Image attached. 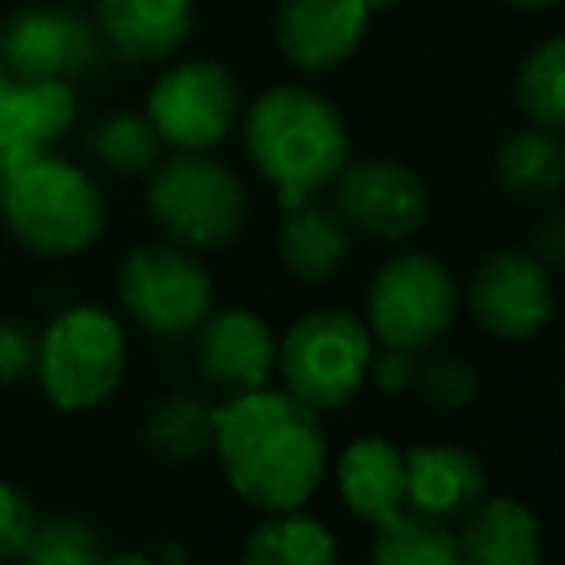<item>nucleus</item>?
<instances>
[{
    "instance_id": "obj_1",
    "label": "nucleus",
    "mask_w": 565,
    "mask_h": 565,
    "mask_svg": "<svg viewBox=\"0 0 565 565\" xmlns=\"http://www.w3.org/2000/svg\"><path fill=\"white\" fill-rule=\"evenodd\" d=\"M225 480L259 511L307 508L326 480V434L318 411L287 387H256L213 407V441Z\"/></svg>"
},
{
    "instance_id": "obj_2",
    "label": "nucleus",
    "mask_w": 565,
    "mask_h": 565,
    "mask_svg": "<svg viewBox=\"0 0 565 565\" xmlns=\"http://www.w3.org/2000/svg\"><path fill=\"white\" fill-rule=\"evenodd\" d=\"M244 148L275 186L282 210H291L333 186L349 163V128L315 89L275 86L244 117Z\"/></svg>"
},
{
    "instance_id": "obj_3",
    "label": "nucleus",
    "mask_w": 565,
    "mask_h": 565,
    "mask_svg": "<svg viewBox=\"0 0 565 565\" xmlns=\"http://www.w3.org/2000/svg\"><path fill=\"white\" fill-rule=\"evenodd\" d=\"M9 228L35 256H74L105 228V198L82 167L47 156L32 159L0 194Z\"/></svg>"
},
{
    "instance_id": "obj_4",
    "label": "nucleus",
    "mask_w": 565,
    "mask_h": 565,
    "mask_svg": "<svg viewBox=\"0 0 565 565\" xmlns=\"http://www.w3.org/2000/svg\"><path fill=\"white\" fill-rule=\"evenodd\" d=\"M128 345L120 322L102 307H71L43 330L35 372L58 411H94L125 380Z\"/></svg>"
},
{
    "instance_id": "obj_5",
    "label": "nucleus",
    "mask_w": 565,
    "mask_h": 565,
    "mask_svg": "<svg viewBox=\"0 0 565 565\" xmlns=\"http://www.w3.org/2000/svg\"><path fill=\"white\" fill-rule=\"evenodd\" d=\"M372 353L376 338L361 318L349 310H315L302 315L287 338L275 341V372L295 399L330 411L361 392Z\"/></svg>"
},
{
    "instance_id": "obj_6",
    "label": "nucleus",
    "mask_w": 565,
    "mask_h": 565,
    "mask_svg": "<svg viewBox=\"0 0 565 565\" xmlns=\"http://www.w3.org/2000/svg\"><path fill=\"white\" fill-rule=\"evenodd\" d=\"M148 210L182 248H225L241 236L248 194L225 163L205 151H179L151 167Z\"/></svg>"
},
{
    "instance_id": "obj_7",
    "label": "nucleus",
    "mask_w": 565,
    "mask_h": 565,
    "mask_svg": "<svg viewBox=\"0 0 565 565\" xmlns=\"http://www.w3.org/2000/svg\"><path fill=\"white\" fill-rule=\"evenodd\" d=\"M457 282L430 252H403L387 259L369 291V330L387 349L423 353L457 322Z\"/></svg>"
},
{
    "instance_id": "obj_8",
    "label": "nucleus",
    "mask_w": 565,
    "mask_h": 565,
    "mask_svg": "<svg viewBox=\"0 0 565 565\" xmlns=\"http://www.w3.org/2000/svg\"><path fill=\"white\" fill-rule=\"evenodd\" d=\"M120 302L136 326L159 338H182L213 310V282L190 252L171 244H143L120 264Z\"/></svg>"
},
{
    "instance_id": "obj_9",
    "label": "nucleus",
    "mask_w": 565,
    "mask_h": 565,
    "mask_svg": "<svg viewBox=\"0 0 565 565\" xmlns=\"http://www.w3.org/2000/svg\"><path fill=\"white\" fill-rule=\"evenodd\" d=\"M241 109L233 74L210 58L179 63L151 86L148 120L179 151H210L228 136Z\"/></svg>"
},
{
    "instance_id": "obj_10",
    "label": "nucleus",
    "mask_w": 565,
    "mask_h": 565,
    "mask_svg": "<svg viewBox=\"0 0 565 565\" xmlns=\"http://www.w3.org/2000/svg\"><path fill=\"white\" fill-rule=\"evenodd\" d=\"M469 310L488 333L508 341L539 338L554 318L550 267L534 252H488L469 282Z\"/></svg>"
},
{
    "instance_id": "obj_11",
    "label": "nucleus",
    "mask_w": 565,
    "mask_h": 565,
    "mask_svg": "<svg viewBox=\"0 0 565 565\" xmlns=\"http://www.w3.org/2000/svg\"><path fill=\"white\" fill-rule=\"evenodd\" d=\"M333 210L349 228L380 236V241H407L423 228L430 202L426 186L411 167L395 159H361L345 163L333 179Z\"/></svg>"
},
{
    "instance_id": "obj_12",
    "label": "nucleus",
    "mask_w": 565,
    "mask_h": 565,
    "mask_svg": "<svg viewBox=\"0 0 565 565\" xmlns=\"http://www.w3.org/2000/svg\"><path fill=\"white\" fill-rule=\"evenodd\" d=\"M0 58L12 78L78 82L102 66V35L66 9H24L0 28Z\"/></svg>"
},
{
    "instance_id": "obj_13",
    "label": "nucleus",
    "mask_w": 565,
    "mask_h": 565,
    "mask_svg": "<svg viewBox=\"0 0 565 565\" xmlns=\"http://www.w3.org/2000/svg\"><path fill=\"white\" fill-rule=\"evenodd\" d=\"M78 105L71 82L4 78L0 86V194L9 179L32 159L47 156L63 132H71Z\"/></svg>"
},
{
    "instance_id": "obj_14",
    "label": "nucleus",
    "mask_w": 565,
    "mask_h": 565,
    "mask_svg": "<svg viewBox=\"0 0 565 565\" xmlns=\"http://www.w3.org/2000/svg\"><path fill=\"white\" fill-rule=\"evenodd\" d=\"M198 372L225 395L256 392L275 372V338L252 310H217L198 326Z\"/></svg>"
},
{
    "instance_id": "obj_15",
    "label": "nucleus",
    "mask_w": 565,
    "mask_h": 565,
    "mask_svg": "<svg viewBox=\"0 0 565 565\" xmlns=\"http://www.w3.org/2000/svg\"><path fill=\"white\" fill-rule=\"evenodd\" d=\"M369 17L364 0H282L275 40L302 71H333L361 47Z\"/></svg>"
},
{
    "instance_id": "obj_16",
    "label": "nucleus",
    "mask_w": 565,
    "mask_h": 565,
    "mask_svg": "<svg viewBox=\"0 0 565 565\" xmlns=\"http://www.w3.org/2000/svg\"><path fill=\"white\" fill-rule=\"evenodd\" d=\"M102 35L128 63H156L186 43L194 0H97Z\"/></svg>"
},
{
    "instance_id": "obj_17",
    "label": "nucleus",
    "mask_w": 565,
    "mask_h": 565,
    "mask_svg": "<svg viewBox=\"0 0 565 565\" xmlns=\"http://www.w3.org/2000/svg\"><path fill=\"white\" fill-rule=\"evenodd\" d=\"M407 461V508L434 519L465 515L484 495V465L461 446H415Z\"/></svg>"
},
{
    "instance_id": "obj_18",
    "label": "nucleus",
    "mask_w": 565,
    "mask_h": 565,
    "mask_svg": "<svg viewBox=\"0 0 565 565\" xmlns=\"http://www.w3.org/2000/svg\"><path fill=\"white\" fill-rule=\"evenodd\" d=\"M465 526L457 534V554L469 565H534L542 557V526L526 503L511 495L484 500L480 495L465 511Z\"/></svg>"
},
{
    "instance_id": "obj_19",
    "label": "nucleus",
    "mask_w": 565,
    "mask_h": 565,
    "mask_svg": "<svg viewBox=\"0 0 565 565\" xmlns=\"http://www.w3.org/2000/svg\"><path fill=\"white\" fill-rule=\"evenodd\" d=\"M338 488L349 511L380 526L407 508V461L387 438H356L338 461Z\"/></svg>"
},
{
    "instance_id": "obj_20",
    "label": "nucleus",
    "mask_w": 565,
    "mask_h": 565,
    "mask_svg": "<svg viewBox=\"0 0 565 565\" xmlns=\"http://www.w3.org/2000/svg\"><path fill=\"white\" fill-rule=\"evenodd\" d=\"M279 259L302 282H326L349 259V225L338 210L318 205L315 198L291 205L279 225Z\"/></svg>"
},
{
    "instance_id": "obj_21",
    "label": "nucleus",
    "mask_w": 565,
    "mask_h": 565,
    "mask_svg": "<svg viewBox=\"0 0 565 565\" xmlns=\"http://www.w3.org/2000/svg\"><path fill=\"white\" fill-rule=\"evenodd\" d=\"M565 179V148L557 132L550 128H523L511 132L508 140L495 148V182L508 190L511 198L523 202H542L562 190Z\"/></svg>"
},
{
    "instance_id": "obj_22",
    "label": "nucleus",
    "mask_w": 565,
    "mask_h": 565,
    "mask_svg": "<svg viewBox=\"0 0 565 565\" xmlns=\"http://www.w3.org/2000/svg\"><path fill=\"white\" fill-rule=\"evenodd\" d=\"M244 562L248 565H330L338 562V539L330 526L295 511H267L259 526L244 539Z\"/></svg>"
},
{
    "instance_id": "obj_23",
    "label": "nucleus",
    "mask_w": 565,
    "mask_h": 565,
    "mask_svg": "<svg viewBox=\"0 0 565 565\" xmlns=\"http://www.w3.org/2000/svg\"><path fill=\"white\" fill-rule=\"evenodd\" d=\"M369 557L380 565H461L457 534L446 526V519L423 515L415 508H403L376 526Z\"/></svg>"
},
{
    "instance_id": "obj_24",
    "label": "nucleus",
    "mask_w": 565,
    "mask_h": 565,
    "mask_svg": "<svg viewBox=\"0 0 565 565\" xmlns=\"http://www.w3.org/2000/svg\"><path fill=\"white\" fill-rule=\"evenodd\" d=\"M143 441L151 454L167 461H186L210 449L213 441V407L198 395H171L148 415Z\"/></svg>"
},
{
    "instance_id": "obj_25",
    "label": "nucleus",
    "mask_w": 565,
    "mask_h": 565,
    "mask_svg": "<svg viewBox=\"0 0 565 565\" xmlns=\"http://www.w3.org/2000/svg\"><path fill=\"white\" fill-rule=\"evenodd\" d=\"M515 97L526 120L550 132H562L565 125V43L546 40L523 58L515 78Z\"/></svg>"
},
{
    "instance_id": "obj_26",
    "label": "nucleus",
    "mask_w": 565,
    "mask_h": 565,
    "mask_svg": "<svg viewBox=\"0 0 565 565\" xmlns=\"http://www.w3.org/2000/svg\"><path fill=\"white\" fill-rule=\"evenodd\" d=\"M159 148H163V140L151 128V120L132 117V113H117V117L102 120L89 136V151L117 174L151 171L159 163Z\"/></svg>"
},
{
    "instance_id": "obj_27",
    "label": "nucleus",
    "mask_w": 565,
    "mask_h": 565,
    "mask_svg": "<svg viewBox=\"0 0 565 565\" xmlns=\"http://www.w3.org/2000/svg\"><path fill=\"white\" fill-rule=\"evenodd\" d=\"M20 557L32 565H94L105 557V546L89 523L74 515H51L35 519V531Z\"/></svg>"
},
{
    "instance_id": "obj_28",
    "label": "nucleus",
    "mask_w": 565,
    "mask_h": 565,
    "mask_svg": "<svg viewBox=\"0 0 565 565\" xmlns=\"http://www.w3.org/2000/svg\"><path fill=\"white\" fill-rule=\"evenodd\" d=\"M415 384L423 392V399L438 411H461L477 399V369L465 364L461 356H441L430 361L426 369L415 372Z\"/></svg>"
},
{
    "instance_id": "obj_29",
    "label": "nucleus",
    "mask_w": 565,
    "mask_h": 565,
    "mask_svg": "<svg viewBox=\"0 0 565 565\" xmlns=\"http://www.w3.org/2000/svg\"><path fill=\"white\" fill-rule=\"evenodd\" d=\"M35 503L17 484L0 480V562L20 557L35 531Z\"/></svg>"
},
{
    "instance_id": "obj_30",
    "label": "nucleus",
    "mask_w": 565,
    "mask_h": 565,
    "mask_svg": "<svg viewBox=\"0 0 565 565\" xmlns=\"http://www.w3.org/2000/svg\"><path fill=\"white\" fill-rule=\"evenodd\" d=\"M35 349L40 338L28 326L0 318V384H17L28 372H35Z\"/></svg>"
},
{
    "instance_id": "obj_31",
    "label": "nucleus",
    "mask_w": 565,
    "mask_h": 565,
    "mask_svg": "<svg viewBox=\"0 0 565 565\" xmlns=\"http://www.w3.org/2000/svg\"><path fill=\"white\" fill-rule=\"evenodd\" d=\"M415 372H418V364H415V353H407V349H387L384 345V353H372V364H369V376L380 384V392H387V395H399V392H407L411 384H415Z\"/></svg>"
},
{
    "instance_id": "obj_32",
    "label": "nucleus",
    "mask_w": 565,
    "mask_h": 565,
    "mask_svg": "<svg viewBox=\"0 0 565 565\" xmlns=\"http://www.w3.org/2000/svg\"><path fill=\"white\" fill-rule=\"evenodd\" d=\"M534 256L542 259V264H557L562 259V252H565V236H562V217L557 213H550L546 221L539 225V233H534Z\"/></svg>"
},
{
    "instance_id": "obj_33",
    "label": "nucleus",
    "mask_w": 565,
    "mask_h": 565,
    "mask_svg": "<svg viewBox=\"0 0 565 565\" xmlns=\"http://www.w3.org/2000/svg\"><path fill=\"white\" fill-rule=\"evenodd\" d=\"M511 4H515V9H531V12H539V9H550L554 0H511Z\"/></svg>"
},
{
    "instance_id": "obj_34",
    "label": "nucleus",
    "mask_w": 565,
    "mask_h": 565,
    "mask_svg": "<svg viewBox=\"0 0 565 565\" xmlns=\"http://www.w3.org/2000/svg\"><path fill=\"white\" fill-rule=\"evenodd\" d=\"M369 4V12H380V9H392V4H399V0H364Z\"/></svg>"
},
{
    "instance_id": "obj_35",
    "label": "nucleus",
    "mask_w": 565,
    "mask_h": 565,
    "mask_svg": "<svg viewBox=\"0 0 565 565\" xmlns=\"http://www.w3.org/2000/svg\"><path fill=\"white\" fill-rule=\"evenodd\" d=\"M4 78H9V66H4V58H0V86H4Z\"/></svg>"
}]
</instances>
